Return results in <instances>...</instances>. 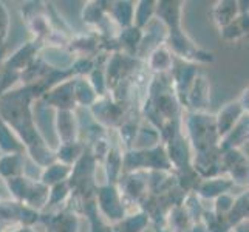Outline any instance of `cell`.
<instances>
[{
	"instance_id": "cell-21",
	"label": "cell",
	"mask_w": 249,
	"mask_h": 232,
	"mask_svg": "<svg viewBox=\"0 0 249 232\" xmlns=\"http://www.w3.org/2000/svg\"><path fill=\"white\" fill-rule=\"evenodd\" d=\"M220 33H221V39L226 42H235L238 39H242L243 36H246L248 34V13L240 14L234 22H231L225 28H221Z\"/></svg>"
},
{
	"instance_id": "cell-34",
	"label": "cell",
	"mask_w": 249,
	"mask_h": 232,
	"mask_svg": "<svg viewBox=\"0 0 249 232\" xmlns=\"http://www.w3.org/2000/svg\"><path fill=\"white\" fill-rule=\"evenodd\" d=\"M0 119H2V118H0Z\"/></svg>"
},
{
	"instance_id": "cell-11",
	"label": "cell",
	"mask_w": 249,
	"mask_h": 232,
	"mask_svg": "<svg viewBox=\"0 0 249 232\" xmlns=\"http://www.w3.org/2000/svg\"><path fill=\"white\" fill-rule=\"evenodd\" d=\"M211 101L209 84L203 73H198L191 85V90L187 93L186 106L192 111H204Z\"/></svg>"
},
{
	"instance_id": "cell-24",
	"label": "cell",
	"mask_w": 249,
	"mask_h": 232,
	"mask_svg": "<svg viewBox=\"0 0 249 232\" xmlns=\"http://www.w3.org/2000/svg\"><path fill=\"white\" fill-rule=\"evenodd\" d=\"M106 166H107V178L108 184L116 186L119 177L123 174V155L119 153L116 147H110L106 157Z\"/></svg>"
},
{
	"instance_id": "cell-16",
	"label": "cell",
	"mask_w": 249,
	"mask_h": 232,
	"mask_svg": "<svg viewBox=\"0 0 249 232\" xmlns=\"http://www.w3.org/2000/svg\"><path fill=\"white\" fill-rule=\"evenodd\" d=\"M25 172L23 153H5L0 158V177L3 179L22 177Z\"/></svg>"
},
{
	"instance_id": "cell-14",
	"label": "cell",
	"mask_w": 249,
	"mask_h": 232,
	"mask_svg": "<svg viewBox=\"0 0 249 232\" xmlns=\"http://www.w3.org/2000/svg\"><path fill=\"white\" fill-rule=\"evenodd\" d=\"M248 141V115L243 116L237 125L231 130L228 135H225L218 143V149L221 152H226L231 149H238L240 145Z\"/></svg>"
},
{
	"instance_id": "cell-22",
	"label": "cell",
	"mask_w": 249,
	"mask_h": 232,
	"mask_svg": "<svg viewBox=\"0 0 249 232\" xmlns=\"http://www.w3.org/2000/svg\"><path fill=\"white\" fill-rule=\"evenodd\" d=\"M73 81H74V99H76V104L91 107L94 102L98 101V94L94 93V90L90 85L89 79H85V77H76V79H73Z\"/></svg>"
},
{
	"instance_id": "cell-4",
	"label": "cell",
	"mask_w": 249,
	"mask_h": 232,
	"mask_svg": "<svg viewBox=\"0 0 249 232\" xmlns=\"http://www.w3.org/2000/svg\"><path fill=\"white\" fill-rule=\"evenodd\" d=\"M245 99L248 101V90L243 91L242 99L229 102V104H226L218 111V115L215 116V125L220 140L232 130L240 119L245 116V113L248 111V102H245Z\"/></svg>"
},
{
	"instance_id": "cell-25",
	"label": "cell",
	"mask_w": 249,
	"mask_h": 232,
	"mask_svg": "<svg viewBox=\"0 0 249 232\" xmlns=\"http://www.w3.org/2000/svg\"><path fill=\"white\" fill-rule=\"evenodd\" d=\"M172 65H174V56L166 47H158L152 51L149 57V67L152 70L160 71V74H162L164 71L170 70Z\"/></svg>"
},
{
	"instance_id": "cell-3",
	"label": "cell",
	"mask_w": 249,
	"mask_h": 232,
	"mask_svg": "<svg viewBox=\"0 0 249 232\" xmlns=\"http://www.w3.org/2000/svg\"><path fill=\"white\" fill-rule=\"evenodd\" d=\"M94 203H96V208L101 211V217L106 221L115 225V223L121 221L125 217L124 200L119 189L113 184L98 187L96 195H94Z\"/></svg>"
},
{
	"instance_id": "cell-1",
	"label": "cell",
	"mask_w": 249,
	"mask_h": 232,
	"mask_svg": "<svg viewBox=\"0 0 249 232\" xmlns=\"http://www.w3.org/2000/svg\"><path fill=\"white\" fill-rule=\"evenodd\" d=\"M39 98L34 85H25L20 90L6 91L0 96V118L8 127H13L14 132L25 143L33 160L39 166L47 167L56 161L54 153L50 150L44 138L37 132L31 113V101Z\"/></svg>"
},
{
	"instance_id": "cell-12",
	"label": "cell",
	"mask_w": 249,
	"mask_h": 232,
	"mask_svg": "<svg viewBox=\"0 0 249 232\" xmlns=\"http://www.w3.org/2000/svg\"><path fill=\"white\" fill-rule=\"evenodd\" d=\"M56 133L61 144H70L78 141V121L73 110H57L56 113Z\"/></svg>"
},
{
	"instance_id": "cell-18",
	"label": "cell",
	"mask_w": 249,
	"mask_h": 232,
	"mask_svg": "<svg viewBox=\"0 0 249 232\" xmlns=\"http://www.w3.org/2000/svg\"><path fill=\"white\" fill-rule=\"evenodd\" d=\"M108 13L123 30L133 27V16H135L133 2H111Z\"/></svg>"
},
{
	"instance_id": "cell-17",
	"label": "cell",
	"mask_w": 249,
	"mask_h": 232,
	"mask_svg": "<svg viewBox=\"0 0 249 232\" xmlns=\"http://www.w3.org/2000/svg\"><path fill=\"white\" fill-rule=\"evenodd\" d=\"M70 174H71V166H67L59 161L57 162L54 161L53 164L47 166L44 170H42L39 181L47 187H51L54 184L67 181V179L70 178Z\"/></svg>"
},
{
	"instance_id": "cell-13",
	"label": "cell",
	"mask_w": 249,
	"mask_h": 232,
	"mask_svg": "<svg viewBox=\"0 0 249 232\" xmlns=\"http://www.w3.org/2000/svg\"><path fill=\"white\" fill-rule=\"evenodd\" d=\"M240 14V8H238V2H234V0H223V2H217L212 8V17L213 22L217 23V27L221 30L225 28L226 25H229L231 22H234Z\"/></svg>"
},
{
	"instance_id": "cell-32",
	"label": "cell",
	"mask_w": 249,
	"mask_h": 232,
	"mask_svg": "<svg viewBox=\"0 0 249 232\" xmlns=\"http://www.w3.org/2000/svg\"><path fill=\"white\" fill-rule=\"evenodd\" d=\"M157 232H174L170 228H166L164 223H161V225H157Z\"/></svg>"
},
{
	"instance_id": "cell-7",
	"label": "cell",
	"mask_w": 249,
	"mask_h": 232,
	"mask_svg": "<svg viewBox=\"0 0 249 232\" xmlns=\"http://www.w3.org/2000/svg\"><path fill=\"white\" fill-rule=\"evenodd\" d=\"M123 106V102L102 98L91 106V111L94 119L102 125H121L124 116Z\"/></svg>"
},
{
	"instance_id": "cell-8",
	"label": "cell",
	"mask_w": 249,
	"mask_h": 232,
	"mask_svg": "<svg viewBox=\"0 0 249 232\" xmlns=\"http://www.w3.org/2000/svg\"><path fill=\"white\" fill-rule=\"evenodd\" d=\"M221 166L223 172L231 175L232 183H248V158L238 149L221 152Z\"/></svg>"
},
{
	"instance_id": "cell-10",
	"label": "cell",
	"mask_w": 249,
	"mask_h": 232,
	"mask_svg": "<svg viewBox=\"0 0 249 232\" xmlns=\"http://www.w3.org/2000/svg\"><path fill=\"white\" fill-rule=\"evenodd\" d=\"M39 220L45 223L48 232H79L78 212L68 208L56 214H51V215H44Z\"/></svg>"
},
{
	"instance_id": "cell-5",
	"label": "cell",
	"mask_w": 249,
	"mask_h": 232,
	"mask_svg": "<svg viewBox=\"0 0 249 232\" xmlns=\"http://www.w3.org/2000/svg\"><path fill=\"white\" fill-rule=\"evenodd\" d=\"M192 169L195 174L201 179H209V178H217L221 172V150L217 147H212L209 150H204L195 155V158L191 162Z\"/></svg>"
},
{
	"instance_id": "cell-27",
	"label": "cell",
	"mask_w": 249,
	"mask_h": 232,
	"mask_svg": "<svg viewBox=\"0 0 249 232\" xmlns=\"http://www.w3.org/2000/svg\"><path fill=\"white\" fill-rule=\"evenodd\" d=\"M135 5L136 6H135V16H133V27L142 30L153 17V14H155L157 2H153V0H142V2H138Z\"/></svg>"
},
{
	"instance_id": "cell-15",
	"label": "cell",
	"mask_w": 249,
	"mask_h": 232,
	"mask_svg": "<svg viewBox=\"0 0 249 232\" xmlns=\"http://www.w3.org/2000/svg\"><path fill=\"white\" fill-rule=\"evenodd\" d=\"M234 186L231 179L226 178H209V179H201L198 187H196V194L204 196V198H217V196L228 194L229 189Z\"/></svg>"
},
{
	"instance_id": "cell-28",
	"label": "cell",
	"mask_w": 249,
	"mask_h": 232,
	"mask_svg": "<svg viewBox=\"0 0 249 232\" xmlns=\"http://www.w3.org/2000/svg\"><path fill=\"white\" fill-rule=\"evenodd\" d=\"M84 214L90 220V225H91V231L90 232H113L110 223H107L98 214V208H96V203H94V201L90 203L89 206H85Z\"/></svg>"
},
{
	"instance_id": "cell-29",
	"label": "cell",
	"mask_w": 249,
	"mask_h": 232,
	"mask_svg": "<svg viewBox=\"0 0 249 232\" xmlns=\"http://www.w3.org/2000/svg\"><path fill=\"white\" fill-rule=\"evenodd\" d=\"M70 194H71V189H70V184H68V179H67V181L59 183V184L51 186L45 209L53 208V206H57V204L64 203L68 198V195H70Z\"/></svg>"
},
{
	"instance_id": "cell-23",
	"label": "cell",
	"mask_w": 249,
	"mask_h": 232,
	"mask_svg": "<svg viewBox=\"0 0 249 232\" xmlns=\"http://www.w3.org/2000/svg\"><path fill=\"white\" fill-rule=\"evenodd\" d=\"M84 152H85V145L79 141H76L70 144H61V147L54 153V157L59 162L73 167V164L82 157Z\"/></svg>"
},
{
	"instance_id": "cell-31",
	"label": "cell",
	"mask_w": 249,
	"mask_h": 232,
	"mask_svg": "<svg viewBox=\"0 0 249 232\" xmlns=\"http://www.w3.org/2000/svg\"><path fill=\"white\" fill-rule=\"evenodd\" d=\"M234 229H235V232H248V220L238 223L237 226H234Z\"/></svg>"
},
{
	"instance_id": "cell-26",
	"label": "cell",
	"mask_w": 249,
	"mask_h": 232,
	"mask_svg": "<svg viewBox=\"0 0 249 232\" xmlns=\"http://www.w3.org/2000/svg\"><path fill=\"white\" fill-rule=\"evenodd\" d=\"M246 220H248V192H243L237 200H234L232 208H231L229 214L226 215V221L229 228H234L238 223Z\"/></svg>"
},
{
	"instance_id": "cell-30",
	"label": "cell",
	"mask_w": 249,
	"mask_h": 232,
	"mask_svg": "<svg viewBox=\"0 0 249 232\" xmlns=\"http://www.w3.org/2000/svg\"><path fill=\"white\" fill-rule=\"evenodd\" d=\"M8 30H10V16L5 5L0 2V47H3L8 37Z\"/></svg>"
},
{
	"instance_id": "cell-9",
	"label": "cell",
	"mask_w": 249,
	"mask_h": 232,
	"mask_svg": "<svg viewBox=\"0 0 249 232\" xmlns=\"http://www.w3.org/2000/svg\"><path fill=\"white\" fill-rule=\"evenodd\" d=\"M40 47H42L40 42H36V40L27 42V44L17 50L13 56H10L6 61H3L2 67L20 76L34 61H36Z\"/></svg>"
},
{
	"instance_id": "cell-2",
	"label": "cell",
	"mask_w": 249,
	"mask_h": 232,
	"mask_svg": "<svg viewBox=\"0 0 249 232\" xmlns=\"http://www.w3.org/2000/svg\"><path fill=\"white\" fill-rule=\"evenodd\" d=\"M187 130L189 138L196 153L217 147L220 143V136L215 125V116L204 113V111H192L187 116Z\"/></svg>"
},
{
	"instance_id": "cell-6",
	"label": "cell",
	"mask_w": 249,
	"mask_h": 232,
	"mask_svg": "<svg viewBox=\"0 0 249 232\" xmlns=\"http://www.w3.org/2000/svg\"><path fill=\"white\" fill-rule=\"evenodd\" d=\"M45 106L56 107L57 110H73L76 107L74 99V81L67 79L62 84L54 85L40 96Z\"/></svg>"
},
{
	"instance_id": "cell-33",
	"label": "cell",
	"mask_w": 249,
	"mask_h": 232,
	"mask_svg": "<svg viewBox=\"0 0 249 232\" xmlns=\"http://www.w3.org/2000/svg\"><path fill=\"white\" fill-rule=\"evenodd\" d=\"M11 232H34V231H33V228H28V226H20L17 229H13Z\"/></svg>"
},
{
	"instance_id": "cell-19",
	"label": "cell",
	"mask_w": 249,
	"mask_h": 232,
	"mask_svg": "<svg viewBox=\"0 0 249 232\" xmlns=\"http://www.w3.org/2000/svg\"><path fill=\"white\" fill-rule=\"evenodd\" d=\"M149 215L144 211H140L136 214H132V215L124 217L121 221L115 223L111 229L113 232H142L144 228L149 225Z\"/></svg>"
},
{
	"instance_id": "cell-20",
	"label": "cell",
	"mask_w": 249,
	"mask_h": 232,
	"mask_svg": "<svg viewBox=\"0 0 249 232\" xmlns=\"http://www.w3.org/2000/svg\"><path fill=\"white\" fill-rule=\"evenodd\" d=\"M141 40H142V30L136 27L123 30V33L119 34V37H118L119 47L124 50V53L127 56H135L136 50L141 45Z\"/></svg>"
}]
</instances>
